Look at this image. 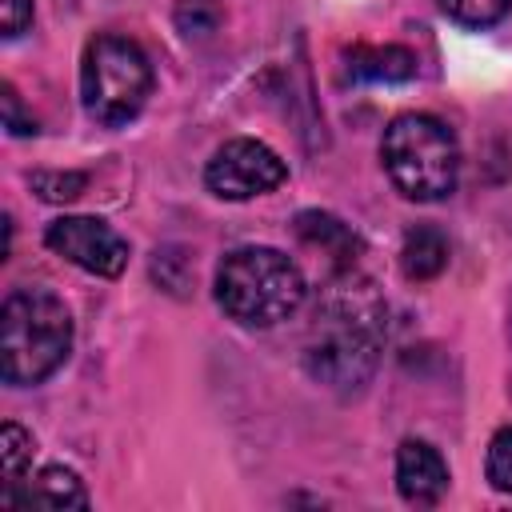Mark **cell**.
I'll use <instances>...</instances> for the list:
<instances>
[{
    "instance_id": "cell-18",
    "label": "cell",
    "mask_w": 512,
    "mask_h": 512,
    "mask_svg": "<svg viewBox=\"0 0 512 512\" xmlns=\"http://www.w3.org/2000/svg\"><path fill=\"white\" fill-rule=\"evenodd\" d=\"M32 24V0H0V32L4 40H16Z\"/></svg>"
},
{
    "instance_id": "cell-3",
    "label": "cell",
    "mask_w": 512,
    "mask_h": 512,
    "mask_svg": "<svg viewBox=\"0 0 512 512\" xmlns=\"http://www.w3.org/2000/svg\"><path fill=\"white\" fill-rule=\"evenodd\" d=\"M380 160L396 192L416 204H436L456 192L460 144L452 128L428 112L396 116L380 136Z\"/></svg>"
},
{
    "instance_id": "cell-13",
    "label": "cell",
    "mask_w": 512,
    "mask_h": 512,
    "mask_svg": "<svg viewBox=\"0 0 512 512\" xmlns=\"http://www.w3.org/2000/svg\"><path fill=\"white\" fill-rule=\"evenodd\" d=\"M512 0H440V12L464 28H492L508 16Z\"/></svg>"
},
{
    "instance_id": "cell-11",
    "label": "cell",
    "mask_w": 512,
    "mask_h": 512,
    "mask_svg": "<svg viewBox=\"0 0 512 512\" xmlns=\"http://www.w3.org/2000/svg\"><path fill=\"white\" fill-rule=\"evenodd\" d=\"M448 236L436 228V224H416L404 232V244H400V272L416 284L424 280H436L444 268H448Z\"/></svg>"
},
{
    "instance_id": "cell-1",
    "label": "cell",
    "mask_w": 512,
    "mask_h": 512,
    "mask_svg": "<svg viewBox=\"0 0 512 512\" xmlns=\"http://www.w3.org/2000/svg\"><path fill=\"white\" fill-rule=\"evenodd\" d=\"M72 352V312L48 288H16L0 304V376L12 388H36L64 368Z\"/></svg>"
},
{
    "instance_id": "cell-12",
    "label": "cell",
    "mask_w": 512,
    "mask_h": 512,
    "mask_svg": "<svg viewBox=\"0 0 512 512\" xmlns=\"http://www.w3.org/2000/svg\"><path fill=\"white\" fill-rule=\"evenodd\" d=\"M296 236H300L308 248L332 256V260L344 264V268H348V264L356 260V252H360L356 232H352L344 220H336L332 212H300V216H296Z\"/></svg>"
},
{
    "instance_id": "cell-5",
    "label": "cell",
    "mask_w": 512,
    "mask_h": 512,
    "mask_svg": "<svg viewBox=\"0 0 512 512\" xmlns=\"http://www.w3.org/2000/svg\"><path fill=\"white\" fill-rule=\"evenodd\" d=\"M380 360V340L368 324H336L324 328L308 352H304V368L312 380H320L332 392H360Z\"/></svg>"
},
{
    "instance_id": "cell-4",
    "label": "cell",
    "mask_w": 512,
    "mask_h": 512,
    "mask_svg": "<svg viewBox=\"0 0 512 512\" xmlns=\"http://www.w3.org/2000/svg\"><path fill=\"white\" fill-rule=\"evenodd\" d=\"M152 96V60L128 36H96L84 44L80 56V104L84 112L104 124L120 128L144 112Z\"/></svg>"
},
{
    "instance_id": "cell-10",
    "label": "cell",
    "mask_w": 512,
    "mask_h": 512,
    "mask_svg": "<svg viewBox=\"0 0 512 512\" xmlns=\"http://www.w3.org/2000/svg\"><path fill=\"white\" fill-rule=\"evenodd\" d=\"M344 76L348 80H372V84H400L416 76V52L400 44H352L344 52Z\"/></svg>"
},
{
    "instance_id": "cell-7",
    "label": "cell",
    "mask_w": 512,
    "mask_h": 512,
    "mask_svg": "<svg viewBox=\"0 0 512 512\" xmlns=\"http://www.w3.org/2000/svg\"><path fill=\"white\" fill-rule=\"evenodd\" d=\"M44 244L60 260H68V264H76L92 276H108V280L120 276L124 264H128V240L96 216H60V220H52L48 232H44Z\"/></svg>"
},
{
    "instance_id": "cell-6",
    "label": "cell",
    "mask_w": 512,
    "mask_h": 512,
    "mask_svg": "<svg viewBox=\"0 0 512 512\" xmlns=\"http://www.w3.org/2000/svg\"><path fill=\"white\" fill-rule=\"evenodd\" d=\"M288 180V164L260 140L236 136L212 152L204 164V184L220 200H252Z\"/></svg>"
},
{
    "instance_id": "cell-16",
    "label": "cell",
    "mask_w": 512,
    "mask_h": 512,
    "mask_svg": "<svg viewBox=\"0 0 512 512\" xmlns=\"http://www.w3.org/2000/svg\"><path fill=\"white\" fill-rule=\"evenodd\" d=\"M220 24V4L216 0H180L176 4V28L184 36H208Z\"/></svg>"
},
{
    "instance_id": "cell-14",
    "label": "cell",
    "mask_w": 512,
    "mask_h": 512,
    "mask_svg": "<svg viewBox=\"0 0 512 512\" xmlns=\"http://www.w3.org/2000/svg\"><path fill=\"white\" fill-rule=\"evenodd\" d=\"M32 436L16 424V420H8L4 428H0V460H4V488L8 484H20L24 480V468H28V460H32Z\"/></svg>"
},
{
    "instance_id": "cell-8",
    "label": "cell",
    "mask_w": 512,
    "mask_h": 512,
    "mask_svg": "<svg viewBox=\"0 0 512 512\" xmlns=\"http://www.w3.org/2000/svg\"><path fill=\"white\" fill-rule=\"evenodd\" d=\"M448 488V464L440 448L408 436L396 448V492L404 504H436Z\"/></svg>"
},
{
    "instance_id": "cell-15",
    "label": "cell",
    "mask_w": 512,
    "mask_h": 512,
    "mask_svg": "<svg viewBox=\"0 0 512 512\" xmlns=\"http://www.w3.org/2000/svg\"><path fill=\"white\" fill-rule=\"evenodd\" d=\"M484 476L496 492L512 496V424L496 428V436L488 440V456H484Z\"/></svg>"
},
{
    "instance_id": "cell-17",
    "label": "cell",
    "mask_w": 512,
    "mask_h": 512,
    "mask_svg": "<svg viewBox=\"0 0 512 512\" xmlns=\"http://www.w3.org/2000/svg\"><path fill=\"white\" fill-rule=\"evenodd\" d=\"M84 184H88L84 172H36L32 176V188L40 192V200H52V204L76 200L84 192Z\"/></svg>"
},
{
    "instance_id": "cell-19",
    "label": "cell",
    "mask_w": 512,
    "mask_h": 512,
    "mask_svg": "<svg viewBox=\"0 0 512 512\" xmlns=\"http://www.w3.org/2000/svg\"><path fill=\"white\" fill-rule=\"evenodd\" d=\"M4 128H8L12 136H32V132H36V120L20 112V96H16L12 84H4Z\"/></svg>"
},
{
    "instance_id": "cell-9",
    "label": "cell",
    "mask_w": 512,
    "mask_h": 512,
    "mask_svg": "<svg viewBox=\"0 0 512 512\" xmlns=\"http://www.w3.org/2000/svg\"><path fill=\"white\" fill-rule=\"evenodd\" d=\"M20 484H24V492H4L0 504H8V508L12 504H20V508H32V504H40V508H88L84 480L64 464H48L32 480H20Z\"/></svg>"
},
{
    "instance_id": "cell-2",
    "label": "cell",
    "mask_w": 512,
    "mask_h": 512,
    "mask_svg": "<svg viewBox=\"0 0 512 512\" xmlns=\"http://www.w3.org/2000/svg\"><path fill=\"white\" fill-rule=\"evenodd\" d=\"M304 272L268 244L232 248L216 264V304L240 328H272L304 304Z\"/></svg>"
}]
</instances>
